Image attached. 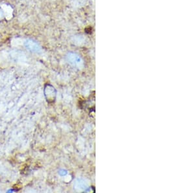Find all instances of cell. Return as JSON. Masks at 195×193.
<instances>
[{
	"mask_svg": "<svg viewBox=\"0 0 195 193\" xmlns=\"http://www.w3.org/2000/svg\"><path fill=\"white\" fill-rule=\"evenodd\" d=\"M44 93L45 98L48 103L51 104L55 102L56 98V90L52 85L49 84L46 85L44 89Z\"/></svg>",
	"mask_w": 195,
	"mask_h": 193,
	"instance_id": "obj_1",
	"label": "cell"
},
{
	"mask_svg": "<svg viewBox=\"0 0 195 193\" xmlns=\"http://www.w3.org/2000/svg\"><path fill=\"white\" fill-rule=\"evenodd\" d=\"M25 46L27 49L32 53L38 54L41 51V47L38 44V43L33 40H27L25 42Z\"/></svg>",
	"mask_w": 195,
	"mask_h": 193,
	"instance_id": "obj_2",
	"label": "cell"
}]
</instances>
